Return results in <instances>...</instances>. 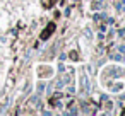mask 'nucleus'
Here are the masks:
<instances>
[{"instance_id": "1", "label": "nucleus", "mask_w": 125, "mask_h": 116, "mask_svg": "<svg viewBox=\"0 0 125 116\" xmlns=\"http://www.w3.org/2000/svg\"><path fill=\"white\" fill-rule=\"evenodd\" d=\"M53 33H55V24L52 22V24H48V27H46L43 33H41V39H46V38H50Z\"/></svg>"}]
</instances>
